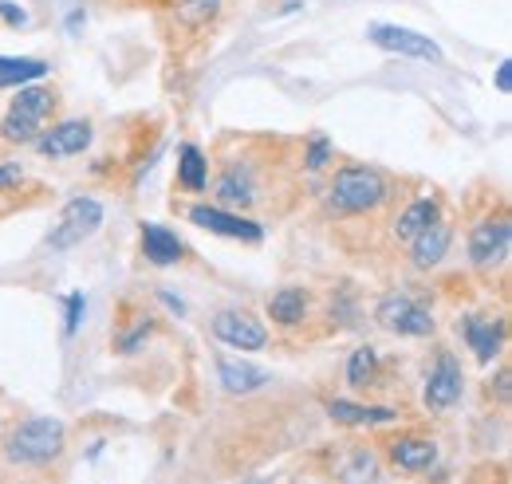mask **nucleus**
I'll return each mask as SVG.
<instances>
[{"mask_svg":"<svg viewBox=\"0 0 512 484\" xmlns=\"http://www.w3.org/2000/svg\"><path fill=\"white\" fill-rule=\"evenodd\" d=\"M56 91L52 87H20L16 99L8 103L4 119H0V138L8 146H24V142H36L44 130H48V119L56 115Z\"/></svg>","mask_w":512,"mask_h":484,"instance_id":"f257e3e1","label":"nucleus"},{"mask_svg":"<svg viewBox=\"0 0 512 484\" xmlns=\"http://www.w3.org/2000/svg\"><path fill=\"white\" fill-rule=\"evenodd\" d=\"M390 197V182L375 166H343L327 185V205L335 213H375Z\"/></svg>","mask_w":512,"mask_h":484,"instance_id":"f03ea898","label":"nucleus"},{"mask_svg":"<svg viewBox=\"0 0 512 484\" xmlns=\"http://www.w3.org/2000/svg\"><path fill=\"white\" fill-rule=\"evenodd\" d=\"M67 445L64 422L56 418H28L4 437V457L12 465H52Z\"/></svg>","mask_w":512,"mask_h":484,"instance_id":"7ed1b4c3","label":"nucleus"},{"mask_svg":"<svg viewBox=\"0 0 512 484\" xmlns=\"http://www.w3.org/2000/svg\"><path fill=\"white\" fill-rule=\"evenodd\" d=\"M99 225H103V205L95 197H87V193L83 197H71L64 205V213H60V221H56V229H52V237H48V244L56 252L79 248V244L91 241L99 233Z\"/></svg>","mask_w":512,"mask_h":484,"instance_id":"20e7f679","label":"nucleus"},{"mask_svg":"<svg viewBox=\"0 0 512 484\" xmlns=\"http://www.w3.org/2000/svg\"><path fill=\"white\" fill-rule=\"evenodd\" d=\"M375 319H379V327H386L390 335H406V339L434 335V315L422 303H414L410 296H398V292H390V296L379 300Z\"/></svg>","mask_w":512,"mask_h":484,"instance_id":"39448f33","label":"nucleus"},{"mask_svg":"<svg viewBox=\"0 0 512 484\" xmlns=\"http://www.w3.org/2000/svg\"><path fill=\"white\" fill-rule=\"evenodd\" d=\"M512 248V221L509 213H497V217H485L473 225L469 233V260L477 268H497Z\"/></svg>","mask_w":512,"mask_h":484,"instance_id":"423d86ee","label":"nucleus"},{"mask_svg":"<svg viewBox=\"0 0 512 484\" xmlns=\"http://www.w3.org/2000/svg\"><path fill=\"white\" fill-rule=\"evenodd\" d=\"M367 40L383 52H394V56H410V60H430V63H442V48L422 36V32H410V28H398V24H371L367 28Z\"/></svg>","mask_w":512,"mask_h":484,"instance_id":"0eeeda50","label":"nucleus"},{"mask_svg":"<svg viewBox=\"0 0 512 484\" xmlns=\"http://www.w3.org/2000/svg\"><path fill=\"white\" fill-rule=\"evenodd\" d=\"M91 138H95V130H91L87 119H64V122H56V126H48V130L36 138V150H40V158L60 162V158L83 154V150L91 146Z\"/></svg>","mask_w":512,"mask_h":484,"instance_id":"6e6552de","label":"nucleus"},{"mask_svg":"<svg viewBox=\"0 0 512 484\" xmlns=\"http://www.w3.org/2000/svg\"><path fill=\"white\" fill-rule=\"evenodd\" d=\"M190 221L197 229L217 233V237H233V241H245V244L264 241V229L256 225L253 217H241V213H229V209H217V205H193Z\"/></svg>","mask_w":512,"mask_h":484,"instance_id":"1a4fd4ad","label":"nucleus"},{"mask_svg":"<svg viewBox=\"0 0 512 484\" xmlns=\"http://www.w3.org/2000/svg\"><path fill=\"white\" fill-rule=\"evenodd\" d=\"M461 386H465V378H461V363L442 351L434 366H430V378H426V410H434V414H446L453 410L457 402H461Z\"/></svg>","mask_w":512,"mask_h":484,"instance_id":"9d476101","label":"nucleus"},{"mask_svg":"<svg viewBox=\"0 0 512 484\" xmlns=\"http://www.w3.org/2000/svg\"><path fill=\"white\" fill-rule=\"evenodd\" d=\"M213 335L225 343V347H237V351H264L268 347V331L264 323L249 315V311H221L213 319Z\"/></svg>","mask_w":512,"mask_h":484,"instance_id":"9b49d317","label":"nucleus"},{"mask_svg":"<svg viewBox=\"0 0 512 484\" xmlns=\"http://www.w3.org/2000/svg\"><path fill=\"white\" fill-rule=\"evenodd\" d=\"M256 189H260V182H256L249 162H225V170H221L217 182H213L217 201L229 205V209H253L256 197H260Z\"/></svg>","mask_w":512,"mask_h":484,"instance_id":"f8f14e48","label":"nucleus"},{"mask_svg":"<svg viewBox=\"0 0 512 484\" xmlns=\"http://www.w3.org/2000/svg\"><path fill=\"white\" fill-rule=\"evenodd\" d=\"M449 244H453V225L442 221V217H434L414 241H410V260H414V268H434V264H442L449 252Z\"/></svg>","mask_w":512,"mask_h":484,"instance_id":"ddd939ff","label":"nucleus"},{"mask_svg":"<svg viewBox=\"0 0 512 484\" xmlns=\"http://www.w3.org/2000/svg\"><path fill=\"white\" fill-rule=\"evenodd\" d=\"M461 331H465V343L473 347L477 363H493V359H497V351H501V343H505V327H501V323H493V319H485V315H465V319H461Z\"/></svg>","mask_w":512,"mask_h":484,"instance_id":"4468645a","label":"nucleus"},{"mask_svg":"<svg viewBox=\"0 0 512 484\" xmlns=\"http://www.w3.org/2000/svg\"><path fill=\"white\" fill-rule=\"evenodd\" d=\"M390 461H394L398 469H406V473H422V469H430V465L438 461V445H434L430 437L410 433V437L390 441Z\"/></svg>","mask_w":512,"mask_h":484,"instance_id":"2eb2a0df","label":"nucleus"},{"mask_svg":"<svg viewBox=\"0 0 512 484\" xmlns=\"http://www.w3.org/2000/svg\"><path fill=\"white\" fill-rule=\"evenodd\" d=\"M142 252H146L150 264L170 268V264H178L186 256V244L178 241V233H170L162 225H142Z\"/></svg>","mask_w":512,"mask_h":484,"instance_id":"dca6fc26","label":"nucleus"},{"mask_svg":"<svg viewBox=\"0 0 512 484\" xmlns=\"http://www.w3.org/2000/svg\"><path fill=\"white\" fill-rule=\"evenodd\" d=\"M308 292L304 288H280L272 300H268V315H272V323L276 327H296V323H304L308 319Z\"/></svg>","mask_w":512,"mask_h":484,"instance_id":"f3484780","label":"nucleus"},{"mask_svg":"<svg viewBox=\"0 0 512 484\" xmlns=\"http://www.w3.org/2000/svg\"><path fill=\"white\" fill-rule=\"evenodd\" d=\"M178 189H186V193H205L209 189V158L193 142H186L178 150Z\"/></svg>","mask_w":512,"mask_h":484,"instance_id":"a211bd4d","label":"nucleus"},{"mask_svg":"<svg viewBox=\"0 0 512 484\" xmlns=\"http://www.w3.org/2000/svg\"><path fill=\"white\" fill-rule=\"evenodd\" d=\"M217 374H221V386L229 394H253L268 382V370L249 363H237V359H217Z\"/></svg>","mask_w":512,"mask_h":484,"instance_id":"6ab92c4d","label":"nucleus"},{"mask_svg":"<svg viewBox=\"0 0 512 484\" xmlns=\"http://www.w3.org/2000/svg\"><path fill=\"white\" fill-rule=\"evenodd\" d=\"M327 414L335 418V422L343 425H386V422H398V410H390V406H359V402H331L327 406Z\"/></svg>","mask_w":512,"mask_h":484,"instance_id":"aec40b11","label":"nucleus"},{"mask_svg":"<svg viewBox=\"0 0 512 484\" xmlns=\"http://www.w3.org/2000/svg\"><path fill=\"white\" fill-rule=\"evenodd\" d=\"M434 217H438V201H434V197H418V201H410V205L398 213V221H394V237L410 244L430 221H434Z\"/></svg>","mask_w":512,"mask_h":484,"instance_id":"412c9836","label":"nucleus"},{"mask_svg":"<svg viewBox=\"0 0 512 484\" xmlns=\"http://www.w3.org/2000/svg\"><path fill=\"white\" fill-rule=\"evenodd\" d=\"M375 477H379V457L367 445H355L339 461V481L343 484H375Z\"/></svg>","mask_w":512,"mask_h":484,"instance_id":"4be33fe9","label":"nucleus"},{"mask_svg":"<svg viewBox=\"0 0 512 484\" xmlns=\"http://www.w3.org/2000/svg\"><path fill=\"white\" fill-rule=\"evenodd\" d=\"M44 75H48L44 60H8V56H0V91L4 87H24V83L44 79Z\"/></svg>","mask_w":512,"mask_h":484,"instance_id":"5701e85b","label":"nucleus"},{"mask_svg":"<svg viewBox=\"0 0 512 484\" xmlns=\"http://www.w3.org/2000/svg\"><path fill=\"white\" fill-rule=\"evenodd\" d=\"M217 12H221V0H178V8H174L178 24L190 32L209 28V20H217Z\"/></svg>","mask_w":512,"mask_h":484,"instance_id":"b1692460","label":"nucleus"},{"mask_svg":"<svg viewBox=\"0 0 512 484\" xmlns=\"http://www.w3.org/2000/svg\"><path fill=\"white\" fill-rule=\"evenodd\" d=\"M375 370H379V355H375L371 347H359V351L347 359V382H351L355 390H363V386L375 382Z\"/></svg>","mask_w":512,"mask_h":484,"instance_id":"393cba45","label":"nucleus"},{"mask_svg":"<svg viewBox=\"0 0 512 484\" xmlns=\"http://www.w3.org/2000/svg\"><path fill=\"white\" fill-rule=\"evenodd\" d=\"M331 158H335L331 142H327L323 134H312V138H308V150H304V166H308V170H323Z\"/></svg>","mask_w":512,"mask_h":484,"instance_id":"a878e982","label":"nucleus"},{"mask_svg":"<svg viewBox=\"0 0 512 484\" xmlns=\"http://www.w3.org/2000/svg\"><path fill=\"white\" fill-rule=\"evenodd\" d=\"M150 331H154L150 323H138L134 331H127V335L119 339V351H123V355H134V351H142V347H146V339H150Z\"/></svg>","mask_w":512,"mask_h":484,"instance_id":"bb28decb","label":"nucleus"},{"mask_svg":"<svg viewBox=\"0 0 512 484\" xmlns=\"http://www.w3.org/2000/svg\"><path fill=\"white\" fill-rule=\"evenodd\" d=\"M83 307H87V300H83V292H71V296H67L64 335H75V331H79V319H83Z\"/></svg>","mask_w":512,"mask_h":484,"instance_id":"cd10ccee","label":"nucleus"},{"mask_svg":"<svg viewBox=\"0 0 512 484\" xmlns=\"http://www.w3.org/2000/svg\"><path fill=\"white\" fill-rule=\"evenodd\" d=\"M20 182H24V170L16 162H4L0 166V189H20Z\"/></svg>","mask_w":512,"mask_h":484,"instance_id":"c85d7f7f","label":"nucleus"},{"mask_svg":"<svg viewBox=\"0 0 512 484\" xmlns=\"http://www.w3.org/2000/svg\"><path fill=\"white\" fill-rule=\"evenodd\" d=\"M0 16H4V24H12V28H24V24H28V12L16 8V4H8V0H0Z\"/></svg>","mask_w":512,"mask_h":484,"instance_id":"c756f323","label":"nucleus"},{"mask_svg":"<svg viewBox=\"0 0 512 484\" xmlns=\"http://www.w3.org/2000/svg\"><path fill=\"white\" fill-rule=\"evenodd\" d=\"M497 91H505V95L512 91V63L509 60L497 67Z\"/></svg>","mask_w":512,"mask_h":484,"instance_id":"7c9ffc66","label":"nucleus"},{"mask_svg":"<svg viewBox=\"0 0 512 484\" xmlns=\"http://www.w3.org/2000/svg\"><path fill=\"white\" fill-rule=\"evenodd\" d=\"M497 398L509 406V370H501V374H497Z\"/></svg>","mask_w":512,"mask_h":484,"instance_id":"2f4dec72","label":"nucleus"},{"mask_svg":"<svg viewBox=\"0 0 512 484\" xmlns=\"http://www.w3.org/2000/svg\"><path fill=\"white\" fill-rule=\"evenodd\" d=\"M162 300L170 303V307H174V311H182V300H178V296H170V292H162Z\"/></svg>","mask_w":512,"mask_h":484,"instance_id":"473e14b6","label":"nucleus"},{"mask_svg":"<svg viewBox=\"0 0 512 484\" xmlns=\"http://www.w3.org/2000/svg\"><path fill=\"white\" fill-rule=\"evenodd\" d=\"M241 484H272L268 477H249V481H241Z\"/></svg>","mask_w":512,"mask_h":484,"instance_id":"72a5a7b5","label":"nucleus"}]
</instances>
